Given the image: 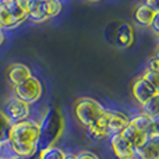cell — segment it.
Returning <instances> with one entry per match:
<instances>
[{"mask_svg":"<svg viewBox=\"0 0 159 159\" xmlns=\"http://www.w3.org/2000/svg\"><path fill=\"white\" fill-rule=\"evenodd\" d=\"M39 143V123L35 119L14 121L10 124L7 144L13 154L20 159H30L36 152Z\"/></svg>","mask_w":159,"mask_h":159,"instance_id":"obj_1","label":"cell"},{"mask_svg":"<svg viewBox=\"0 0 159 159\" xmlns=\"http://www.w3.org/2000/svg\"><path fill=\"white\" fill-rule=\"evenodd\" d=\"M39 123V143L38 148L53 147L57 144L64 131V116L57 107H48L42 115Z\"/></svg>","mask_w":159,"mask_h":159,"instance_id":"obj_2","label":"cell"},{"mask_svg":"<svg viewBox=\"0 0 159 159\" xmlns=\"http://www.w3.org/2000/svg\"><path fill=\"white\" fill-rule=\"evenodd\" d=\"M106 112L107 107H105L93 98L87 96L78 98L73 105L74 117L84 129L95 124H106Z\"/></svg>","mask_w":159,"mask_h":159,"instance_id":"obj_3","label":"cell"},{"mask_svg":"<svg viewBox=\"0 0 159 159\" xmlns=\"http://www.w3.org/2000/svg\"><path fill=\"white\" fill-rule=\"evenodd\" d=\"M61 4L60 0H48V2H41V0H30L28 2V20L34 22H43L50 18H55L61 13Z\"/></svg>","mask_w":159,"mask_h":159,"instance_id":"obj_4","label":"cell"},{"mask_svg":"<svg viewBox=\"0 0 159 159\" xmlns=\"http://www.w3.org/2000/svg\"><path fill=\"white\" fill-rule=\"evenodd\" d=\"M13 95L21 101L27 102V103L32 105L38 102L42 96V82L35 75H31L25 81L13 87Z\"/></svg>","mask_w":159,"mask_h":159,"instance_id":"obj_5","label":"cell"},{"mask_svg":"<svg viewBox=\"0 0 159 159\" xmlns=\"http://www.w3.org/2000/svg\"><path fill=\"white\" fill-rule=\"evenodd\" d=\"M3 112L4 115L8 117V120L11 123L14 121H20V120H25V119L30 117L31 113V105L27 102L18 99L17 96L11 95L10 98L6 101L4 107H3Z\"/></svg>","mask_w":159,"mask_h":159,"instance_id":"obj_6","label":"cell"},{"mask_svg":"<svg viewBox=\"0 0 159 159\" xmlns=\"http://www.w3.org/2000/svg\"><path fill=\"white\" fill-rule=\"evenodd\" d=\"M130 91H131V96L134 98V101L137 102L140 106L158 93L157 91H155V88L152 87L143 75H138V77H135L133 80Z\"/></svg>","mask_w":159,"mask_h":159,"instance_id":"obj_7","label":"cell"},{"mask_svg":"<svg viewBox=\"0 0 159 159\" xmlns=\"http://www.w3.org/2000/svg\"><path fill=\"white\" fill-rule=\"evenodd\" d=\"M110 148L117 159H131L135 157V149L121 134L110 135Z\"/></svg>","mask_w":159,"mask_h":159,"instance_id":"obj_8","label":"cell"},{"mask_svg":"<svg viewBox=\"0 0 159 159\" xmlns=\"http://www.w3.org/2000/svg\"><path fill=\"white\" fill-rule=\"evenodd\" d=\"M130 117L126 113L120 112V110H113V109H107L106 112V127L109 134H120L126 126L129 124Z\"/></svg>","mask_w":159,"mask_h":159,"instance_id":"obj_9","label":"cell"},{"mask_svg":"<svg viewBox=\"0 0 159 159\" xmlns=\"http://www.w3.org/2000/svg\"><path fill=\"white\" fill-rule=\"evenodd\" d=\"M32 75L31 69L24 63H11L10 66L6 69V78L7 82L11 87H16L20 82L25 81L27 78H30Z\"/></svg>","mask_w":159,"mask_h":159,"instance_id":"obj_10","label":"cell"},{"mask_svg":"<svg viewBox=\"0 0 159 159\" xmlns=\"http://www.w3.org/2000/svg\"><path fill=\"white\" fill-rule=\"evenodd\" d=\"M28 2L30 0H2L4 7L20 24L28 20Z\"/></svg>","mask_w":159,"mask_h":159,"instance_id":"obj_11","label":"cell"},{"mask_svg":"<svg viewBox=\"0 0 159 159\" xmlns=\"http://www.w3.org/2000/svg\"><path fill=\"white\" fill-rule=\"evenodd\" d=\"M135 157L138 159H159V137H149L135 149Z\"/></svg>","mask_w":159,"mask_h":159,"instance_id":"obj_12","label":"cell"},{"mask_svg":"<svg viewBox=\"0 0 159 159\" xmlns=\"http://www.w3.org/2000/svg\"><path fill=\"white\" fill-rule=\"evenodd\" d=\"M120 134L123 135V137L126 138V140L129 141V143L131 144L133 147H134V149L140 148V147L143 145V144L149 138L148 135L145 134V133L141 131L138 127H135L134 124L131 123V121H129V124L126 126V129H124L123 131L120 133Z\"/></svg>","mask_w":159,"mask_h":159,"instance_id":"obj_13","label":"cell"},{"mask_svg":"<svg viewBox=\"0 0 159 159\" xmlns=\"http://www.w3.org/2000/svg\"><path fill=\"white\" fill-rule=\"evenodd\" d=\"M154 17H155V11H152L149 7H147L145 4H140L135 7L134 14H133V20L134 22L138 25V27H143V28H149L154 21Z\"/></svg>","mask_w":159,"mask_h":159,"instance_id":"obj_14","label":"cell"},{"mask_svg":"<svg viewBox=\"0 0 159 159\" xmlns=\"http://www.w3.org/2000/svg\"><path fill=\"white\" fill-rule=\"evenodd\" d=\"M116 41L121 48H129L134 42V31L130 24H121L116 32Z\"/></svg>","mask_w":159,"mask_h":159,"instance_id":"obj_15","label":"cell"},{"mask_svg":"<svg viewBox=\"0 0 159 159\" xmlns=\"http://www.w3.org/2000/svg\"><path fill=\"white\" fill-rule=\"evenodd\" d=\"M20 25L21 24L11 16L10 11L0 2V28H2L3 31H13V30H16L17 27H20Z\"/></svg>","mask_w":159,"mask_h":159,"instance_id":"obj_16","label":"cell"},{"mask_svg":"<svg viewBox=\"0 0 159 159\" xmlns=\"http://www.w3.org/2000/svg\"><path fill=\"white\" fill-rule=\"evenodd\" d=\"M130 121H131L135 127H138L141 131L145 133L148 137H151V133H152V117H149V116L144 115V113L141 112V113H138V115H135L134 117H130Z\"/></svg>","mask_w":159,"mask_h":159,"instance_id":"obj_17","label":"cell"},{"mask_svg":"<svg viewBox=\"0 0 159 159\" xmlns=\"http://www.w3.org/2000/svg\"><path fill=\"white\" fill-rule=\"evenodd\" d=\"M87 131V135L93 141H101L105 140V138L110 137L109 131H107L106 124H95V126H91L85 129Z\"/></svg>","mask_w":159,"mask_h":159,"instance_id":"obj_18","label":"cell"},{"mask_svg":"<svg viewBox=\"0 0 159 159\" xmlns=\"http://www.w3.org/2000/svg\"><path fill=\"white\" fill-rule=\"evenodd\" d=\"M67 152L59 147H46L38 151V159H64Z\"/></svg>","mask_w":159,"mask_h":159,"instance_id":"obj_19","label":"cell"},{"mask_svg":"<svg viewBox=\"0 0 159 159\" xmlns=\"http://www.w3.org/2000/svg\"><path fill=\"white\" fill-rule=\"evenodd\" d=\"M141 112L149 117L159 116V92L152 96L151 99H148L144 105H141Z\"/></svg>","mask_w":159,"mask_h":159,"instance_id":"obj_20","label":"cell"},{"mask_svg":"<svg viewBox=\"0 0 159 159\" xmlns=\"http://www.w3.org/2000/svg\"><path fill=\"white\" fill-rule=\"evenodd\" d=\"M140 75H143V77L155 88V91L159 92V71L157 69L145 67V69H144V71H143V74H140Z\"/></svg>","mask_w":159,"mask_h":159,"instance_id":"obj_21","label":"cell"},{"mask_svg":"<svg viewBox=\"0 0 159 159\" xmlns=\"http://www.w3.org/2000/svg\"><path fill=\"white\" fill-rule=\"evenodd\" d=\"M11 121L8 120V117L4 115L2 109H0V141H7V135H8V129H10Z\"/></svg>","mask_w":159,"mask_h":159,"instance_id":"obj_22","label":"cell"},{"mask_svg":"<svg viewBox=\"0 0 159 159\" xmlns=\"http://www.w3.org/2000/svg\"><path fill=\"white\" fill-rule=\"evenodd\" d=\"M77 159H99V157L95 154V152H91V151H80L77 152Z\"/></svg>","mask_w":159,"mask_h":159,"instance_id":"obj_23","label":"cell"},{"mask_svg":"<svg viewBox=\"0 0 159 159\" xmlns=\"http://www.w3.org/2000/svg\"><path fill=\"white\" fill-rule=\"evenodd\" d=\"M152 30V32L155 34V35L159 38V11L158 13H155V17H154V21H152L151 27H149Z\"/></svg>","mask_w":159,"mask_h":159,"instance_id":"obj_24","label":"cell"},{"mask_svg":"<svg viewBox=\"0 0 159 159\" xmlns=\"http://www.w3.org/2000/svg\"><path fill=\"white\" fill-rule=\"evenodd\" d=\"M151 137H159V116L152 117V133Z\"/></svg>","mask_w":159,"mask_h":159,"instance_id":"obj_25","label":"cell"},{"mask_svg":"<svg viewBox=\"0 0 159 159\" xmlns=\"http://www.w3.org/2000/svg\"><path fill=\"white\" fill-rule=\"evenodd\" d=\"M144 4L151 8L152 11H155V13L159 11V0H144Z\"/></svg>","mask_w":159,"mask_h":159,"instance_id":"obj_26","label":"cell"},{"mask_svg":"<svg viewBox=\"0 0 159 159\" xmlns=\"http://www.w3.org/2000/svg\"><path fill=\"white\" fill-rule=\"evenodd\" d=\"M147 67H151V69H157L159 71V60L155 56H152L151 59L148 60V63H147Z\"/></svg>","mask_w":159,"mask_h":159,"instance_id":"obj_27","label":"cell"},{"mask_svg":"<svg viewBox=\"0 0 159 159\" xmlns=\"http://www.w3.org/2000/svg\"><path fill=\"white\" fill-rule=\"evenodd\" d=\"M4 41H6V34H4V31L0 28V46L4 43Z\"/></svg>","mask_w":159,"mask_h":159,"instance_id":"obj_28","label":"cell"},{"mask_svg":"<svg viewBox=\"0 0 159 159\" xmlns=\"http://www.w3.org/2000/svg\"><path fill=\"white\" fill-rule=\"evenodd\" d=\"M64 159H77V154H73V152H67L66 158Z\"/></svg>","mask_w":159,"mask_h":159,"instance_id":"obj_29","label":"cell"},{"mask_svg":"<svg viewBox=\"0 0 159 159\" xmlns=\"http://www.w3.org/2000/svg\"><path fill=\"white\" fill-rule=\"evenodd\" d=\"M155 57H157L158 59V60H159V43H158V46H157V49H155Z\"/></svg>","mask_w":159,"mask_h":159,"instance_id":"obj_30","label":"cell"},{"mask_svg":"<svg viewBox=\"0 0 159 159\" xmlns=\"http://www.w3.org/2000/svg\"><path fill=\"white\" fill-rule=\"evenodd\" d=\"M2 145H3V141H0V149H2Z\"/></svg>","mask_w":159,"mask_h":159,"instance_id":"obj_31","label":"cell"},{"mask_svg":"<svg viewBox=\"0 0 159 159\" xmlns=\"http://www.w3.org/2000/svg\"><path fill=\"white\" fill-rule=\"evenodd\" d=\"M89 2H99V0H89Z\"/></svg>","mask_w":159,"mask_h":159,"instance_id":"obj_32","label":"cell"},{"mask_svg":"<svg viewBox=\"0 0 159 159\" xmlns=\"http://www.w3.org/2000/svg\"><path fill=\"white\" fill-rule=\"evenodd\" d=\"M131 159H138V158H137V157H134V158H131Z\"/></svg>","mask_w":159,"mask_h":159,"instance_id":"obj_33","label":"cell"},{"mask_svg":"<svg viewBox=\"0 0 159 159\" xmlns=\"http://www.w3.org/2000/svg\"><path fill=\"white\" fill-rule=\"evenodd\" d=\"M41 2H48V0H41Z\"/></svg>","mask_w":159,"mask_h":159,"instance_id":"obj_34","label":"cell"},{"mask_svg":"<svg viewBox=\"0 0 159 159\" xmlns=\"http://www.w3.org/2000/svg\"><path fill=\"white\" fill-rule=\"evenodd\" d=\"M17 159H20V158H17Z\"/></svg>","mask_w":159,"mask_h":159,"instance_id":"obj_35","label":"cell"},{"mask_svg":"<svg viewBox=\"0 0 159 159\" xmlns=\"http://www.w3.org/2000/svg\"><path fill=\"white\" fill-rule=\"evenodd\" d=\"M0 2H2V0H0Z\"/></svg>","mask_w":159,"mask_h":159,"instance_id":"obj_36","label":"cell"}]
</instances>
